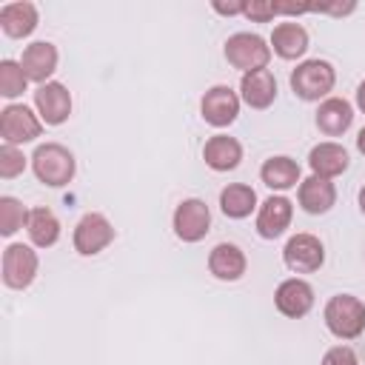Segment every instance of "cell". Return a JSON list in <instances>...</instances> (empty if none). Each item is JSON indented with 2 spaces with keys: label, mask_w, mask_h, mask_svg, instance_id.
Masks as SVG:
<instances>
[{
  "label": "cell",
  "mask_w": 365,
  "mask_h": 365,
  "mask_svg": "<svg viewBox=\"0 0 365 365\" xmlns=\"http://www.w3.org/2000/svg\"><path fill=\"white\" fill-rule=\"evenodd\" d=\"M202 160L214 171H234L240 165V160H242V145H240L237 137L214 134L202 145Z\"/></svg>",
  "instance_id": "obj_16"
},
{
  "label": "cell",
  "mask_w": 365,
  "mask_h": 365,
  "mask_svg": "<svg viewBox=\"0 0 365 365\" xmlns=\"http://www.w3.org/2000/svg\"><path fill=\"white\" fill-rule=\"evenodd\" d=\"M171 225H174V234L182 240V242H200L208 231H211V211L202 200L191 197V200H182L177 208H174V217H171Z\"/></svg>",
  "instance_id": "obj_8"
},
{
  "label": "cell",
  "mask_w": 365,
  "mask_h": 365,
  "mask_svg": "<svg viewBox=\"0 0 365 365\" xmlns=\"http://www.w3.org/2000/svg\"><path fill=\"white\" fill-rule=\"evenodd\" d=\"M282 259L294 274H314L325 262V245L314 234H294L282 248Z\"/></svg>",
  "instance_id": "obj_9"
},
{
  "label": "cell",
  "mask_w": 365,
  "mask_h": 365,
  "mask_svg": "<svg viewBox=\"0 0 365 365\" xmlns=\"http://www.w3.org/2000/svg\"><path fill=\"white\" fill-rule=\"evenodd\" d=\"M297 197H299V205H302L305 214H325L336 202V188H334L331 180L311 174L308 180L299 182V194Z\"/></svg>",
  "instance_id": "obj_20"
},
{
  "label": "cell",
  "mask_w": 365,
  "mask_h": 365,
  "mask_svg": "<svg viewBox=\"0 0 365 365\" xmlns=\"http://www.w3.org/2000/svg\"><path fill=\"white\" fill-rule=\"evenodd\" d=\"M202 120L214 128H225L240 114V94L231 86H211L200 100Z\"/></svg>",
  "instance_id": "obj_10"
},
{
  "label": "cell",
  "mask_w": 365,
  "mask_h": 365,
  "mask_svg": "<svg viewBox=\"0 0 365 365\" xmlns=\"http://www.w3.org/2000/svg\"><path fill=\"white\" fill-rule=\"evenodd\" d=\"M31 168H34V177L43 185L60 188V185H68L74 180L77 163H74V154L66 145H60V143H43L31 154Z\"/></svg>",
  "instance_id": "obj_1"
},
{
  "label": "cell",
  "mask_w": 365,
  "mask_h": 365,
  "mask_svg": "<svg viewBox=\"0 0 365 365\" xmlns=\"http://www.w3.org/2000/svg\"><path fill=\"white\" fill-rule=\"evenodd\" d=\"M240 97L251 108H268L277 100V80H274L271 68H259V71L242 74V80H240Z\"/></svg>",
  "instance_id": "obj_19"
},
{
  "label": "cell",
  "mask_w": 365,
  "mask_h": 365,
  "mask_svg": "<svg viewBox=\"0 0 365 365\" xmlns=\"http://www.w3.org/2000/svg\"><path fill=\"white\" fill-rule=\"evenodd\" d=\"M356 106H359V111L365 114V80H362L359 88H356Z\"/></svg>",
  "instance_id": "obj_33"
},
{
  "label": "cell",
  "mask_w": 365,
  "mask_h": 365,
  "mask_svg": "<svg viewBox=\"0 0 365 365\" xmlns=\"http://www.w3.org/2000/svg\"><path fill=\"white\" fill-rule=\"evenodd\" d=\"M29 77L23 71V66L17 60H0V94L6 100H14L26 91Z\"/></svg>",
  "instance_id": "obj_26"
},
{
  "label": "cell",
  "mask_w": 365,
  "mask_h": 365,
  "mask_svg": "<svg viewBox=\"0 0 365 365\" xmlns=\"http://www.w3.org/2000/svg\"><path fill=\"white\" fill-rule=\"evenodd\" d=\"M245 268H248V259H245L242 248L234 245V242H220V245H214L211 254H208V271H211L217 279H222V282L240 279V277L245 274Z\"/></svg>",
  "instance_id": "obj_15"
},
{
  "label": "cell",
  "mask_w": 365,
  "mask_h": 365,
  "mask_svg": "<svg viewBox=\"0 0 365 365\" xmlns=\"http://www.w3.org/2000/svg\"><path fill=\"white\" fill-rule=\"evenodd\" d=\"M225 60L240 68L242 74L248 71H259L268 66L271 60V46L259 37V34H251V31H237L225 40Z\"/></svg>",
  "instance_id": "obj_4"
},
{
  "label": "cell",
  "mask_w": 365,
  "mask_h": 365,
  "mask_svg": "<svg viewBox=\"0 0 365 365\" xmlns=\"http://www.w3.org/2000/svg\"><path fill=\"white\" fill-rule=\"evenodd\" d=\"M74 251L83 254V257H94L100 254L103 248H108L114 242V225L108 222L106 214L100 211H88L80 217V222L74 225Z\"/></svg>",
  "instance_id": "obj_6"
},
{
  "label": "cell",
  "mask_w": 365,
  "mask_h": 365,
  "mask_svg": "<svg viewBox=\"0 0 365 365\" xmlns=\"http://www.w3.org/2000/svg\"><path fill=\"white\" fill-rule=\"evenodd\" d=\"M242 14L254 23H268L277 17V9H274V0H248Z\"/></svg>",
  "instance_id": "obj_29"
},
{
  "label": "cell",
  "mask_w": 365,
  "mask_h": 365,
  "mask_svg": "<svg viewBox=\"0 0 365 365\" xmlns=\"http://www.w3.org/2000/svg\"><path fill=\"white\" fill-rule=\"evenodd\" d=\"M271 48L282 60H299L308 51V31L299 23H279L271 31Z\"/></svg>",
  "instance_id": "obj_22"
},
{
  "label": "cell",
  "mask_w": 365,
  "mask_h": 365,
  "mask_svg": "<svg viewBox=\"0 0 365 365\" xmlns=\"http://www.w3.org/2000/svg\"><path fill=\"white\" fill-rule=\"evenodd\" d=\"M40 23V14H37V6L29 3V0H17V3H6L0 9V29L20 40V37H29Z\"/></svg>",
  "instance_id": "obj_17"
},
{
  "label": "cell",
  "mask_w": 365,
  "mask_h": 365,
  "mask_svg": "<svg viewBox=\"0 0 365 365\" xmlns=\"http://www.w3.org/2000/svg\"><path fill=\"white\" fill-rule=\"evenodd\" d=\"M354 9H356L354 0H348V3H314V11H325V14H336V17L351 14Z\"/></svg>",
  "instance_id": "obj_31"
},
{
  "label": "cell",
  "mask_w": 365,
  "mask_h": 365,
  "mask_svg": "<svg viewBox=\"0 0 365 365\" xmlns=\"http://www.w3.org/2000/svg\"><path fill=\"white\" fill-rule=\"evenodd\" d=\"M26 171V157L17 145H3L0 148V177L3 180H11L17 174Z\"/></svg>",
  "instance_id": "obj_28"
},
{
  "label": "cell",
  "mask_w": 365,
  "mask_h": 365,
  "mask_svg": "<svg viewBox=\"0 0 365 365\" xmlns=\"http://www.w3.org/2000/svg\"><path fill=\"white\" fill-rule=\"evenodd\" d=\"M43 131V120L23 103H11L0 111V137L3 145H23L37 140Z\"/></svg>",
  "instance_id": "obj_5"
},
{
  "label": "cell",
  "mask_w": 365,
  "mask_h": 365,
  "mask_svg": "<svg viewBox=\"0 0 365 365\" xmlns=\"http://www.w3.org/2000/svg\"><path fill=\"white\" fill-rule=\"evenodd\" d=\"M348 151L339 145V143H319L311 148L308 154V165L317 177H325V180H334L339 177L342 171H348Z\"/></svg>",
  "instance_id": "obj_21"
},
{
  "label": "cell",
  "mask_w": 365,
  "mask_h": 365,
  "mask_svg": "<svg viewBox=\"0 0 365 365\" xmlns=\"http://www.w3.org/2000/svg\"><path fill=\"white\" fill-rule=\"evenodd\" d=\"M274 302H277L279 314H285L291 319H299L314 308V288H311V282H305L299 277L282 279L274 291Z\"/></svg>",
  "instance_id": "obj_13"
},
{
  "label": "cell",
  "mask_w": 365,
  "mask_h": 365,
  "mask_svg": "<svg viewBox=\"0 0 365 365\" xmlns=\"http://www.w3.org/2000/svg\"><path fill=\"white\" fill-rule=\"evenodd\" d=\"M291 217H294V202L282 194H271L257 211V234L262 240H277L291 225Z\"/></svg>",
  "instance_id": "obj_12"
},
{
  "label": "cell",
  "mask_w": 365,
  "mask_h": 365,
  "mask_svg": "<svg viewBox=\"0 0 365 365\" xmlns=\"http://www.w3.org/2000/svg\"><path fill=\"white\" fill-rule=\"evenodd\" d=\"M259 177H262V182H265L268 188H274V191H288V188H294L297 182H302V180H299V165H297V160H291V157H285V154L268 157V160L262 163V168H259Z\"/></svg>",
  "instance_id": "obj_23"
},
{
  "label": "cell",
  "mask_w": 365,
  "mask_h": 365,
  "mask_svg": "<svg viewBox=\"0 0 365 365\" xmlns=\"http://www.w3.org/2000/svg\"><path fill=\"white\" fill-rule=\"evenodd\" d=\"M29 222V211L17 197H0V234L11 237Z\"/></svg>",
  "instance_id": "obj_27"
},
{
  "label": "cell",
  "mask_w": 365,
  "mask_h": 365,
  "mask_svg": "<svg viewBox=\"0 0 365 365\" xmlns=\"http://www.w3.org/2000/svg\"><path fill=\"white\" fill-rule=\"evenodd\" d=\"M334 83H336V71L328 60H305L291 71V91L305 103H314L322 97L328 100V94L334 91Z\"/></svg>",
  "instance_id": "obj_3"
},
{
  "label": "cell",
  "mask_w": 365,
  "mask_h": 365,
  "mask_svg": "<svg viewBox=\"0 0 365 365\" xmlns=\"http://www.w3.org/2000/svg\"><path fill=\"white\" fill-rule=\"evenodd\" d=\"M322 319L336 339H356L365 331V302L354 294H336L325 302Z\"/></svg>",
  "instance_id": "obj_2"
},
{
  "label": "cell",
  "mask_w": 365,
  "mask_h": 365,
  "mask_svg": "<svg viewBox=\"0 0 365 365\" xmlns=\"http://www.w3.org/2000/svg\"><path fill=\"white\" fill-rule=\"evenodd\" d=\"M322 365H359V359H356L351 345H334V348L325 351Z\"/></svg>",
  "instance_id": "obj_30"
},
{
  "label": "cell",
  "mask_w": 365,
  "mask_h": 365,
  "mask_svg": "<svg viewBox=\"0 0 365 365\" xmlns=\"http://www.w3.org/2000/svg\"><path fill=\"white\" fill-rule=\"evenodd\" d=\"M26 231H29V240L37 245V248H51L57 240H60V220L51 208L46 205H37L29 211V222H26Z\"/></svg>",
  "instance_id": "obj_24"
},
{
  "label": "cell",
  "mask_w": 365,
  "mask_h": 365,
  "mask_svg": "<svg viewBox=\"0 0 365 365\" xmlns=\"http://www.w3.org/2000/svg\"><path fill=\"white\" fill-rule=\"evenodd\" d=\"M354 123V106L345 97H328L317 108V128L328 137H339Z\"/></svg>",
  "instance_id": "obj_18"
},
{
  "label": "cell",
  "mask_w": 365,
  "mask_h": 365,
  "mask_svg": "<svg viewBox=\"0 0 365 365\" xmlns=\"http://www.w3.org/2000/svg\"><path fill=\"white\" fill-rule=\"evenodd\" d=\"M356 148L365 154V125H362V128H359V134H356Z\"/></svg>",
  "instance_id": "obj_34"
},
{
  "label": "cell",
  "mask_w": 365,
  "mask_h": 365,
  "mask_svg": "<svg viewBox=\"0 0 365 365\" xmlns=\"http://www.w3.org/2000/svg\"><path fill=\"white\" fill-rule=\"evenodd\" d=\"M359 211H362V214H365V185H362V188H359Z\"/></svg>",
  "instance_id": "obj_35"
},
{
  "label": "cell",
  "mask_w": 365,
  "mask_h": 365,
  "mask_svg": "<svg viewBox=\"0 0 365 365\" xmlns=\"http://www.w3.org/2000/svg\"><path fill=\"white\" fill-rule=\"evenodd\" d=\"M37 268H40V259H37V251L31 245H23V242L6 245V251H3V282L9 288H14V291L29 288L37 277Z\"/></svg>",
  "instance_id": "obj_7"
},
{
  "label": "cell",
  "mask_w": 365,
  "mask_h": 365,
  "mask_svg": "<svg viewBox=\"0 0 365 365\" xmlns=\"http://www.w3.org/2000/svg\"><path fill=\"white\" fill-rule=\"evenodd\" d=\"M57 57H60V54H57L54 43H48V40H34L31 46L23 48L20 66H23V71H26V77H29L31 83L43 86V83H48V77L57 71Z\"/></svg>",
  "instance_id": "obj_14"
},
{
  "label": "cell",
  "mask_w": 365,
  "mask_h": 365,
  "mask_svg": "<svg viewBox=\"0 0 365 365\" xmlns=\"http://www.w3.org/2000/svg\"><path fill=\"white\" fill-rule=\"evenodd\" d=\"M34 108L46 125H60L71 114V94L63 83L48 80L43 86H37V91H34Z\"/></svg>",
  "instance_id": "obj_11"
},
{
  "label": "cell",
  "mask_w": 365,
  "mask_h": 365,
  "mask_svg": "<svg viewBox=\"0 0 365 365\" xmlns=\"http://www.w3.org/2000/svg\"><path fill=\"white\" fill-rule=\"evenodd\" d=\"M211 9L231 17V14H242L245 11V3H211Z\"/></svg>",
  "instance_id": "obj_32"
},
{
  "label": "cell",
  "mask_w": 365,
  "mask_h": 365,
  "mask_svg": "<svg viewBox=\"0 0 365 365\" xmlns=\"http://www.w3.org/2000/svg\"><path fill=\"white\" fill-rule=\"evenodd\" d=\"M220 208L231 220H245L257 208V191L245 182H231L220 191Z\"/></svg>",
  "instance_id": "obj_25"
}]
</instances>
